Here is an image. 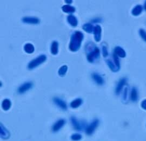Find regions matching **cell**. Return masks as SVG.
<instances>
[{"label": "cell", "mask_w": 146, "mask_h": 141, "mask_svg": "<svg viewBox=\"0 0 146 141\" xmlns=\"http://www.w3.org/2000/svg\"><path fill=\"white\" fill-rule=\"evenodd\" d=\"M84 38V34L82 32L80 31L74 32L70 37V41L69 45V49L73 52L78 51L81 47Z\"/></svg>", "instance_id": "obj_1"}, {"label": "cell", "mask_w": 146, "mask_h": 141, "mask_svg": "<svg viewBox=\"0 0 146 141\" xmlns=\"http://www.w3.org/2000/svg\"><path fill=\"white\" fill-rule=\"evenodd\" d=\"M46 60L47 57L45 55H41L36 58L32 60L31 61L28 63V68L29 69H33L34 68H35L41 64L44 63L46 61Z\"/></svg>", "instance_id": "obj_2"}, {"label": "cell", "mask_w": 146, "mask_h": 141, "mask_svg": "<svg viewBox=\"0 0 146 141\" xmlns=\"http://www.w3.org/2000/svg\"><path fill=\"white\" fill-rule=\"evenodd\" d=\"M100 49L96 46L93 48L92 51L87 54V60L89 63H93L95 60L98 59L100 57Z\"/></svg>", "instance_id": "obj_3"}, {"label": "cell", "mask_w": 146, "mask_h": 141, "mask_svg": "<svg viewBox=\"0 0 146 141\" xmlns=\"http://www.w3.org/2000/svg\"><path fill=\"white\" fill-rule=\"evenodd\" d=\"M99 124V120H93L87 128L86 130V132L88 135H91L94 132L97 127Z\"/></svg>", "instance_id": "obj_4"}, {"label": "cell", "mask_w": 146, "mask_h": 141, "mask_svg": "<svg viewBox=\"0 0 146 141\" xmlns=\"http://www.w3.org/2000/svg\"><path fill=\"white\" fill-rule=\"evenodd\" d=\"M33 84L31 82H27L21 85L17 90L19 94H22L25 93L27 91L29 90L33 87Z\"/></svg>", "instance_id": "obj_5"}, {"label": "cell", "mask_w": 146, "mask_h": 141, "mask_svg": "<svg viewBox=\"0 0 146 141\" xmlns=\"http://www.w3.org/2000/svg\"><path fill=\"white\" fill-rule=\"evenodd\" d=\"M101 32H102V28L100 25H96L94 27V38L96 42H100L101 41Z\"/></svg>", "instance_id": "obj_6"}, {"label": "cell", "mask_w": 146, "mask_h": 141, "mask_svg": "<svg viewBox=\"0 0 146 141\" xmlns=\"http://www.w3.org/2000/svg\"><path fill=\"white\" fill-rule=\"evenodd\" d=\"M53 101L55 104L58 105L59 108H60L63 110H67V105L66 102L63 101L62 99H60L58 97H55L53 99Z\"/></svg>", "instance_id": "obj_7"}, {"label": "cell", "mask_w": 146, "mask_h": 141, "mask_svg": "<svg viewBox=\"0 0 146 141\" xmlns=\"http://www.w3.org/2000/svg\"><path fill=\"white\" fill-rule=\"evenodd\" d=\"M66 123V120L63 119L58 120L52 126V130L54 132H56L60 130Z\"/></svg>", "instance_id": "obj_8"}, {"label": "cell", "mask_w": 146, "mask_h": 141, "mask_svg": "<svg viewBox=\"0 0 146 141\" xmlns=\"http://www.w3.org/2000/svg\"><path fill=\"white\" fill-rule=\"evenodd\" d=\"M22 21L24 23L28 24H38L40 23L39 19L35 17H25L22 19Z\"/></svg>", "instance_id": "obj_9"}, {"label": "cell", "mask_w": 146, "mask_h": 141, "mask_svg": "<svg viewBox=\"0 0 146 141\" xmlns=\"http://www.w3.org/2000/svg\"><path fill=\"white\" fill-rule=\"evenodd\" d=\"M127 82V79L125 78L121 79L118 83V84L116 86V90H115V93L116 94H120V92H121L122 90L123 89V86L125 85Z\"/></svg>", "instance_id": "obj_10"}, {"label": "cell", "mask_w": 146, "mask_h": 141, "mask_svg": "<svg viewBox=\"0 0 146 141\" xmlns=\"http://www.w3.org/2000/svg\"><path fill=\"white\" fill-rule=\"evenodd\" d=\"M70 121L71 123L73 125L74 128L76 130L81 131L82 129V124L77 120V119L75 117H72L70 118Z\"/></svg>", "instance_id": "obj_11"}, {"label": "cell", "mask_w": 146, "mask_h": 141, "mask_svg": "<svg viewBox=\"0 0 146 141\" xmlns=\"http://www.w3.org/2000/svg\"><path fill=\"white\" fill-rule=\"evenodd\" d=\"M92 77L94 81L98 85H102L104 84V79L98 73H93Z\"/></svg>", "instance_id": "obj_12"}, {"label": "cell", "mask_w": 146, "mask_h": 141, "mask_svg": "<svg viewBox=\"0 0 146 141\" xmlns=\"http://www.w3.org/2000/svg\"><path fill=\"white\" fill-rule=\"evenodd\" d=\"M0 133H1V138L3 139H7L10 136V134L9 131L7 130V129L5 128L4 126L2 125V124H1V126H0Z\"/></svg>", "instance_id": "obj_13"}, {"label": "cell", "mask_w": 146, "mask_h": 141, "mask_svg": "<svg viewBox=\"0 0 146 141\" xmlns=\"http://www.w3.org/2000/svg\"><path fill=\"white\" fill-rule=\"evenodd\" d=\"M67 21H68V23L72 27H75L78 26V21L77 18L74 15H69L68 16Z\"/></svg>", "instance_id": "obj_14"}, {"label": "cell", "mask_w": 146, "mask_h": 141, "mask_svg": "<svg viewBox=\"0 0 146 141\" xmlns=\"http://www.w3.org/2000/svg\"><path fill=\"white\" fill-rule=\"evenodd\" d=\"M114 53L115 54L121 57H125L126 56L125 51L122 47L117 46L115 48Z\"/></svg>", "instance_id": "obj_15"}, {"label": "cell", "mask_w": 146, "mask_h": 141, "mask_svg": "<svg viewBox=\"0 0 146 141\" xmlns=\"http://www.w3.org/2000/svg\"><path fill=\"white\" fill-rule=\"evenodd\" d=\"M82 103H83L82 99L81 98H77L74 100L70 103V106H71V108L75 109V108H78L80 105H81Z\"/></svg>", "instance_id": "obj_16"}, {"label": "cell", "mask_w": 146, "mask_h": 141, "mask_svg": "<svg viewBox=\"0 0 146 141\" xmlns=\"http://www.w3.org/2000/svg\"><path fill=\"white\" fill-rule=\"evenodd\" d=\"M11 106V101L9 99H4L2 103V108L5 111H8L10 109Z\"/></svg>", "instance_id": "obj_17"}, {"label": "cell", "mask_w": 146, "mask_h": 141, "mask_svg": "<svg viewBox=\"0 0 146 141\" xmlns=\"http://www.w3.org/2000/svg\"><path fill=\"white\" fill-rule=\"evenodd\" d=\"M62 9L63 11H64L66 13H73L76 11V9L74 7L68 5L62 6Z\"/></svg>", "instance_id": "obj_18"}, {"label": "cell", "mask_w": 146, "mask_h": 141, "mask_svg": "<svg viewBox=\"0 0 146 141\" xmlns=\"http://www.w3.org/2000/svg\"><path fill=\"white\" fill-rule=\"evenodd\" d=\"M58 52V43L56 41L52 42L51 46V53L53 55H56Z\"/></svg>", "instance_id": "obj_19"}, {"label": "cell", "mask_w": 146, "mask_h": 141, "mask_svg": "<svg viewBox=\"0 0 146 141\" xmlns=\"http://www.w3.org/2000/svg\"><path fill=\"white\" fill-rule=\"evenodd\" d=\"M143 10L142 6L141 5H137L135 7V8L132 10L131 14L134 16L139 15Z\"/></svg>", "instance_id": "obj_20"}, {"label": "cell", "mask_w": 146, "mask_h": 141, "mask_svg": "<svg viewBox=\"0 0 146 141\" xmlns=\"http://www.w3.org/2000/svg\"><path fill=\"white\" fill-rule=\"evenodd\" d=\"M24 49L26 52L28 54H31L34 52V46L30 43H28L26 44L24 46Z\"/></svg>", "instance_id": "obj_21"}, {"label": "cell", "mask_w": 146, "mask_h": 141, "mask_svg": "<svg viewBox=\"0 0 146 141\" xmlns=\"http://www.w3.org/2000/svg\"><path fill=\"white\" fill-rule=\"evenodd\" d=\"M138 99V92L135 88H133L131 93V99L133 102H136Z\"/></svg>", "instance_id": "obj_22"}, {"label": "cell", "mask_w": 146, "mask_h": 141, "mask_svg": "<svg viewBox=\"0 0 146 141\" xmlns=\"http://www.w3.org/2000/svg\"><path fill=\"white\" fill-rule=\"evenodd\" d=\"M82 28L84 31H86L88 33H92L93 31H94V26L90 23L84 24L82 26Z\"/></svg>", "instance_id": "obj_23"}, {"label": "cell", "mask_w": 146, "mask_h": 141, "mask_svg": "<svg viewBox=\"0 0 146 141\" xmlns=\"http://www.w3.org/2000/svg\"><path fill=\"white\" fill-rule=\"evenodd\" d=\"M68 66L67 65H63L58 69V75L61 77H64L67 72Z\"/></svg>", "instance_id": "obj_24"}, {"label": "cell", "mask_w": 146, "mask_h": 141, "mask_svg": "<svg viewBox=\"0 0 146 141\" xmlns=\"http://www.w3.org/2000/svg\"><path fill=\"white\" fill-rule=\"evenodd\" d=\"M107 63L108 66L110 67V69L113 72H117V71H118L119 70V69L115 66V64H114L113 63L111 62V61H110V60H108Z\"/></svg>", "instance_id": "obj_25"}, {"label": "cell", "mask_w": 146, "mask_h": 141, "mask_svg": "<svg viewBox=\"0 0 146 141\" xmlns=\"http://www.w3.org/2000/svg\"><path fill=\"white\" fill-rule=\"evenodd\" d=\"M113 57L114 60V62L115 63V66L120 69V63L119 59L118 57V56H117L115 53L113 54Z\"/></svg>", "instance_id": "obj_26"}, {"label": "cell", "mask_w": 146, "mask_h": 141, "mask_svg": "<svg viewBox=\"0 0 146 141\" xmlns=\"http://www.w3.org/2000/svg\"><path fill=\"white\" fill-rule=\"evenodd\" d=\"M82 138V135L80 134H74L71 136V139L74 141H78L81 140Z\"/></svg>", "instance_id": "obj_27"}, {"label": "cell", "mask_w": 146, "mask_h": 141, "mask_svg": "<svg viewBox=\"0 0 146 141\" xmlns=\"http://www.w3.org/2000/svg\"><path fill=\"white\" fill-rule=\"evenodd\" d=\"M140 34L142 38L146 41V32L144 29H141L140 30Z\"/></svg>", "instance_id": "obj_28"}, {"label": "cell", "mask_w": 146, "mask_h": 141, "mask_svg": "<svg viewBox=\"0 0 146 141\" xmlns=\"http://www.w3.org/2000/svg\"><path fill=\"white\" fill-rule=\"evenodd\" d=\"M102 53H103V55L104 57H106L108 56V53L107 51V48L106 46H103L102 47Z\"/></svg>", "instance_id": "obj_29"}, {"label": "cell", "mask_w": 146, "mask_h": 141, "mask_svg": "<svg viewBox=\"0 0 146 141\" xmlns=\"http://www.w3.org/2000/svg\"><path fill=\"white\" fill-rule=\"evenodd\" d=\"M141 106L144 110H146V99L142 101V102L141 103Z\"/></svg>", "instance_id": "obj_30"}, {"label": "cell", "mask_w": 146, "mask_h": 141, "mask_svg": "<svg viewBox=\"0 0 146 141\" xmlns=\"http://www.w3.org/2000/svg\"><path fill=\"white\" fill-rule=\"evenodd\" d=\"M101 20H100V19H96L94 20H93L92 22L95 23V22H101Z\"/></svg>", "instance_id": "obj_31"}, {"label": "cell", "mask_w": 146, "mask_h": 141, "mask_svg": "<svg viewBox=\"0 0 146 141\" xmlns=\"http://www.w3.org/2000/svg\"><path fill=\"white\" fill-rule=\"evenodd\" d=\"M65 2H66V3H68V4H70V3H72L73 2V1H68V0H66V1H65Z\"/></svg>", "instance_id": "obj_32"}, {"label": "cell", "mask_w": 146, "mask_h": 141, "mask_svg": "<svg viewBox=\"0 0 146 141\" xmlns=\"http://www.w3.org/2000/svg\"><path fill=\"white\" fill-rule=\"evenodd\" d=\"M144 8H145V9L146 11V1L145 3V5H144Z\"/></svg>", "instance_id": "obj_33"}]
</instances>
